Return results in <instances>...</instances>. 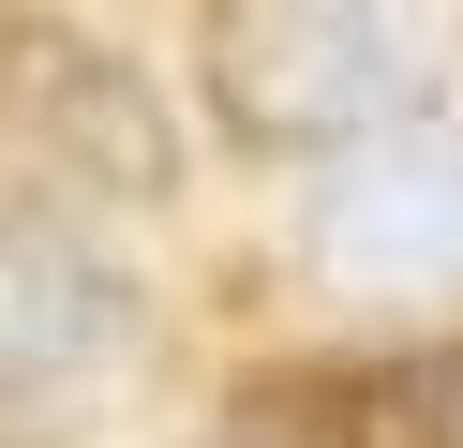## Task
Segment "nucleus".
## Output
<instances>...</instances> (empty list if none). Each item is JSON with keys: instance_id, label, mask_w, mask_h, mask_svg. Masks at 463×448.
Returning a JSON list of instances; mask_svg holds the SVG:
<instances>
[{"instance_id": "obj_2", "label": "nucleus", "mask_w": 463, "mask_h": 448, "mask_svg": "<svg viewBox=\"0 0 463 448\" xmlns=\"http://www.w3.org/2000/svg\"><path fill=\"white\" fill-rule=\"evenodd\" d=\"M299 239H314L329 284H373V299L463 284V135H449V119H389V135L329 149Z\"/></svg>"}, {"instance_id": "obj_3", "label": "nucleus", "mask_w": 463, "mask_h": 448, "mask_svg": "<svg viewBox=\"0 0 463 448\" xmlns=\"http://www.w3.org/2000/svg\"><path fill=\"white\" fill-rule=\"evenodd\" d=\"M0 60H15L0 105L31 119V149H61L75 179H105V195H165V179H180V135H165V105L135 90V60L75 45V30H31V15H15Z\"/></svg>"}, {"instance_id": "obj_1", "label": "nucleus", "mask_w": 463, "mask_h": 448, "mask_svg": "<svg viewBox=\"0 0 463 448\" xmlns=\"http://www.w3.org/2000/svg\"><path fill=\"white\" fill-rule=\"evenodd\" d=\"M210 90L254 149H359L419 105V45L389 0H240L210 45Z\"/></svg>"}, {"instance_id": "obj_6", "label": "nucleus", "mask_w": 463, "mask_h": 448, "mask_svg": "<svg viewBox=\"0 0 463 448\" xmlns=\"http://www.w3.org/2000/svg\"><path fill=\"white\" fill-rule=\"evenodd\" d=\"M224 448H254V434H224Z\"/></svg>"}, {"instance_id": "obj_4", "label": "nucleus", "mask_w": 463, "mask_h": 448, "mask_svg": "<svg viewBox=\"0 0 463 448\" xmlns=\"http://www.w3.org/2000/svg\"><path fill=\"white\" fill-rule=\"evenodd\" d=\"M120 329H135V284L75 224H31V209L0 224V388L90 374V358H120Z\"/></svg>"}, {"instance_id": "obj_5", "label": "nucleus", "mask_w": 463, "mask_h": 448, "mask_svg": "<svg viewBox=\"0 0 463 448\" xmlns=\"http://www.w3.org/2000/svg\"><path fill=\"white\" fill-rule=\"evenodd\" d=\"M269 418H299L314 448H463V358H344V374H299Z\"/></svg>"}, {"instance_id": "obj_7", "label": "nucleus", "mask_w": 463, "mask_h": 448, "mask_svg": "<svg viewBox=\"0 0 463 448\" xmlns=\"http://www.w3.org/2000/svg\"><path fill=\"white\" fill-rule=\"evenodd\" d=\"M0 448H15V434H0Z\"/></svg>"}]
</instances>
